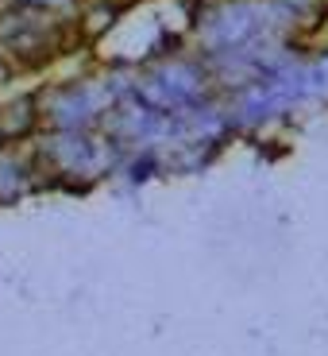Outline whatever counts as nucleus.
Wrapping results in <instances>:
<instances>
[{
    "instance_id": "1",
    "label": "nucleus",
    "mask_w": 328,
    "mask_h": 356,
    "mask_svg": "<svg viewBox=\"0 0 328 356\" xmlns=\"http://www.w3.org/2000/svg\"><path fill=\"white\" fill-rule=\"evenodd\" d=\"M35 128H39V97L35 93H19V97L0 105V136H4V143L24 140Z\"/></svg>"
},
{
    "instance_id": "2",
    "label": "nucleus",
    "mask_w": 328,
    "mask_h": 356,
    "mask_svg": "<svg viewBox=\"0 0 328 356\" xmlns=\"http://www.w3.org/2000/svg\"><path fill=\"white\" fill-rule=\"evenodd\" d=\"M4 81H8V66L0 63V86H4Z\"/></svg>"
}]
</instances>
